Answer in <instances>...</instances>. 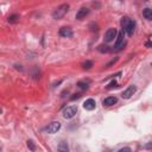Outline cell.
<instances>
[{"label": "cell", "mask_w": 152, "mask_h": 152, "mask_svg": "<svg viewBox=\"0 0 152 152\" xmlns=\"http://www.w3.org/2000/svg\"><path fill=\"white\" fill-rule=\"evenodd\" d=\"M121 26H122V30L128 36L133 34V32H134V21L132 19H129L128 17H124L121 19Z\"/></svg>", "instance_id": "6da1fadb"}, {"label": "cell", "mask_w": 152, "mask_h": 152, "mask_svg": "<svg viewBox=\"0 0 152 152\" xmlns=\"http://www.w3.org/2000/svg\"><path fill=\"white\" fill-rule=\"evenodd\" d=\"M68 11H69V5H68V4H63V5L58 6V7L53 11L52 17H53V19H61V18H63V17L66 14Z\"/></svg>", "instance_id": "7a4b0ae2"}, {"label": "cell", "mask_w": 152, "mask_h": 152, "mask_svg": "<svg viewBox=\"0 0 152 152\" xmlns=\"http://www.w3.org/2000/svg\"><path fill=\"white\" fill-rule=\"evenodd\" d=\"M76 113H77V108H76L75 106H68V107H65L64 110H63V116H64L65 119H71V118L75 116Z\"/></svg>", "instance_id": "3957f363"}, {"label": "cell", "mask_w": 152, "mask_h": 152, "mask_svg": "<svg viewBox=\"0 0 152 152\" xmlns=\"http://www.w3.org/2000/svg\"><path fill=\"white\" fill-rule=\"evenodd\" d=\"M116 36H118V31H116V28H114V27L108 28L107 32L104 33V40H106L107 43H109V42H112L114 38H116Z\"/></svg>", "instance_id": "277c9868"}, {"label": "cell", "mask_w": 152, "mask_h": 152, "mask_svg": "<svg viewBox=\"0 0 152 152\" xmlns=\"http://www.w3.org/2000/svg\"><path fill=\"white\" fill-rule=\"evenodd\" d=\"M59 128H61V124L58 121H52V122H50L48 125L46 132L50 133V134H53V133H57L59 131Z\"/></svg>", "instance_id": "5b68a950"}, {"label": "cell", "mask_w": 152, "mask_h": 152, "mask_svg": "<svg viewBox=\"0 0 152 152\" xmlns=\"http://www.w3.org/2000/svg\"><path fill=\"white\" fill-rule=\"evenodd\" d=\"M59 36L61 37H64V38H70L71 36H72V30L70 28V27H68V26H63V27H61L59 28Z\"/></svg>", "instance_id": "8992f818"}, {"label": "cell", "mask_w": 152, "mask_h": 152, "mask_svg": "<svg viewBox=\"0 0 152 152\" xmlns=\"http://www.w3.org/2000/svg\"><path fill=\"white\" fill-rule=\"evenodd\" d=\"M135 90H137V88H135V86H129L127 89H125L124 91H122V97L124 99H129L134 93H135Z\"/></svg>", "instance_id": "52a82bcc"}, {"label": "cell", "mask_w": 152, "mask_h": 152, "mask_svg": "<svg viewBox=\"0 0 152 152\" xmlns=\"http://www.w3.org/2000/svg\"><path fill=\"white\" fill-rule=\"evenodd\" d=\"M96 106V102L94 99H87L84 102H83V108L87 109V110H93Z\"/></svg>", "instance_id": "ba28073f"}, {"label": "cell", "mask_w": 152, "mask_h": 152, "mask_svg": "<svg viewBox=\"0 0 152 152\" xmlns=\"http://www.w3.org/2000/svg\"><path fill=\"white\" fill-rule=\"evenodd\" d=\"M88 14H89V10H88V8H86V7H82V8H80V10H78V12L76 13V19L81 20V19L86 18Z\"/></svg>", "instance_id": "9c48e42d"}, {"label": "cell", "mask_w": 152, "mask_h": 152, "mask_svg": "<svg viewBox=\"0 0 152 152\" xmlns=\"http://www.w3.org/2000/svg\"><path fill=\"white\" fill-rule=\"evenodd\" d=\"M124 45V30L120 31L116 36V42H115V49H120Z\"/></svg>", "instance_id": "30bf717a"}, {"label": "cell", "mask_w": 152, "mask_h": 152, "mask_svg": "<svg viewBox=\"0 0 152 152\" xmlns=\"http://www.w3.org/2000/svg\"><path fill=\"white\" fill-rule=\"evenodd\" d=\"M116 97L115 96H108V97H106L104 100H103V106H107V107H109V106H113V104H115L116 103Z\"/></svg>", "instance_id": "8fae6325"}, {"label": "cell", "mask_w": 152, "mask_h": 152, "mask_svg": "<svg viewBox=\"0 0 152 152\" xmlns=\"http://www.w3.org/2000/svg\"><path fill=\"white\" fill-rule=\"evenodd\" d=\"M89 84H90V81H89V80H82V81H78V82H77V86H78L81 89H88Z\"/></svg>", "instance_id": "7c38bea8"}, {"label": "cell", "mask_w": 152, "mask_h": 152, "mask_svg": "<svg viewBox=\"0 0 152 152\" xmlns=\"http://www.w3.org/2000/svg\"><path fill=\"white\" fill-rule=\"evenodd\" d=\"M142 15L145 17V19L152 20V10H151V8H145V10L142 11Z\"/></svg>", "instance_id": "4fadbf2b"}, {"label": "cell", "mask_w": 152, "mask_h": 152, "mask_svg": "<svg viewBox=\"0 0 152 152\" xmlns=\"http://www.w3.org/2000/svg\"><path fill=\"white\" fill-rule=\"evenodd\" d=\"M58 151H61V152H68V151H69V147H68L66 142L62 141V142L58 145Z\"/></svg>", "instance_id": "5bb4252c"}, {"label": "cell", "mask_w": 152, "mask_h": 152, "mask_svg": "<svg viewBox=\"0 0 152 152\" xmlns=\"http://www.w3.org/2000/svg\"><path fill=\"white\" fill-rule=\"evenodd\" d=\"M82 66H83V69H90L91 66H93V62L91 61H86L84 63H82Z\"/></svg>", "instance_id": "9a60e30c"}, {"label": "cell", "mask_w": 152, "mask_h": 152, "mask_svg": "<svg viewBox=\"0 0 152 152\" xmlns=\"http://www.w3.org/2000/svg\"><path fill=\"white\" fill-rule=\"evenodd\" d=\"M97 50H99L100 52H108V51H109V49H108L107 45H100V46L97 48Z\"/></svg>", "instance_id": "2e32d148"}, {"label": "cell", "mask_w": 152, "mask_h": 152, "mask_svg": "<svg viewBox=\"0 0 152 152\" xmlns=\"http://www.w3.org/2000/svg\"><path fill=\"white\" fill-rule=\"evenodd\" d=\"M17 19H19V15H18V14H13V15L8 17V21H10V23H15Z\"/></svg>", "instance_id": "e0dca14e"}, {"label": "cell", "mask_w": 152, "mask_h": 152, "mask_svg": "<svg viewBox=\"0 0 152 152\" xmlns=\"http://www.w3.org/2000/svg\"><path fill=\"white\" fill-rule=\"evenodd\" d=\"M27 147H28L31 151H34V150H36V146H34V144H33L32 140H28V141H27Z\"/></svg>", "instance_id": "ac0fdd59"}, {"label": "cell", "mask_w": 152, "mask_h": 152, "mask_svg": "<svg viewBox=\"0 0 152 152\" xmlns=\"http://www.w3.org/2000/svg\"><path fill=\"white\" fill-rule=\"evenodd\" d=\"M113 87H116V82H115V81H112V82H110V84H109L107 88H108V89H110V88H113Z\"/></svg>", "instance_id": "d6986e66"}, {"label": "cell", "mask_w": 152, "mask_h": 152, "mask_svg": "<svg viewBox=\"0 0 152 152\" xmlns=\"http://www.w3.org/2000/svg\"><path fill=\"white\" fill-rule=\"evenodd\" d=\"M124 151H131V148H129V147H125V148L119 150V152H124Z\"/></svg>", "instance_id": "ffe728a7"}, {"label": "cell", "mask_w": 152, "mask_h": 152, "mask_svg": "<svg viewBox=\"0 0 152 152\" xmlns=\"http://www.w3.org/2000/svg\"><path fill=\"white\" fill-rule=\"evenodd\" d=\"M145 147H146V148H152V142L146 144V145H145Z\"/></svg>", "instance_id": "44dd1931"}, {"label": "cell", "mask_w": 152, "mask_h": 152, "mask_svg": "<svg viewBox=\"0 0 152 152\" xmlns=\"http://www.w3.org/2000/svg\"><path fill=\"white\" fill-rule=\"evenodd\" d=\"M146 46H148V48H152V43H151V42H147V43H146Z\"/></svg>", "instance_id": "7402d4cb"}, {"label": "cell", "mask_w": 152, "mask_h": 152, "mask_svg": "<svg viewBox=\"0 0 152 152\" xmlns=\"http://www.w3.org/2000/svg\"><path fill=\"white\" fill-rule=\"evenodd\" d=\"M151 66H152V63H151Z\"/></svg>", "instance_id": "603a6c76"}]
</instances>
